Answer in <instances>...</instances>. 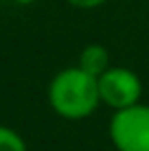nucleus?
<instances>
[{
  "label": "nucleus",
  "instance_id": "7",
  "mask_svg": "<svg viewBox=\"0 0 149 151\" xmlns=\"http://www.w3.org/2000/svg\"><path fill=\"white\" fill-rule=\"evenodd\" d=\"M13 2H18V4H33L35 0H13Z\"/></svg>",
  "mask_w": 149,
  "mask_h": 151
},
{
  "label": "nucleus",
  "instance_id": "6",
  "mask_svg": "<svg viewBox=\"0 0 149 151\" xmlns=\"http://www.w3.org/2000/svg\"><path fill=\"white\" fill-rule=\"evenodd\" d=\"M66 2L75 9H96L101 4H105L107 0H66Z\"/></svg>",
  "mask_w": 149,
  "mask_h": 151
},
{
  "label": "nucleus",
  "instance_id": "3",
  "mask_svg": "<svg viewBox=\"0 0 149 151\" xmlns=\"http://www.w3.org/2000/svg\"><path fill=\"white\" fill-rule=\"evenodd\" d=\"M96 81H99L101 103H105L114 112L140 103L143 81L134 70L123 66H110L101 77H96Z\"/></svg>",
  "mask_w": 149,
  "mask_h": 151
},
{
  "label": "nucleus",
  "instance_id": "5",
  "mask_svg": "<svg viewBox=\"0 0 149 151\" xmlns=\"http://www.w3.org/2000/svg\"><path fill=\"white\" fill-rule=\"evenodd\" d=\"M0 151H27V142L15 129L0 125Z\"/></svg>",
  "mask_w": 149,
  "mask_h": 151
},
{
  "label": "nucleus",
  "instance_id": "1",
  "mask_svg": "<svg viewBox=\"0 0 149 151\" xmlns=\"http://www.w3.org/2000/svg\"><path fill=\"white\" fill-rule=\"evenodd\" d=\"M48 103L66 121H83L101 105L99 81L79 66L64 68L48 86Z\"/></svg>",
  "mask_w": 149,
  "mask_h": 151
},
{
  "label": "nucleus",
  "instance_id": "2",
  "mask_svg": "<svg viewBox=\"0 0 149 151\" xmlns=\"http://www.w3.org/2000/svg\"><path fill=\"white\" fill-rule=\"evenodd\" d=\"M110 140L116 151H149V105L116 110L110 118Z\"/></svg>",
  "mask_w": 149,
  "mask_h": 151
},
{
  "label": "nucleus",
  "instance_id": "4",
  "mask_svg": "<svg viewBox=\"0 0 149 151\" xmlns=\"http://www.w3.org/2000/svg\"><path fill=\"white\" fill-rule=\"evenodd\" d=\"M77 66L83 68L86 72H90L92 77H101L110 68V53L103 44H88L81 48Z\"/></svg>",
  "mask_w": 149,
  "mask_h": 151
}]
</instances>
